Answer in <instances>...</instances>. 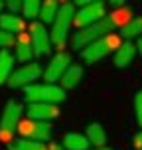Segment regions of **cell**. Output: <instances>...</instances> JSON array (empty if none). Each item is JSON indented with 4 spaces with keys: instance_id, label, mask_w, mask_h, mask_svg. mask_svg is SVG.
Wrapping results in <instances>:
<instances>
[{
    "instance_id": "ffe728a7",
    "label": "cell",
    "mask_w": 142,
    "mask_h": 150,
    "mask_svg": "<svg viewBox=\"0 0 142 150\" xmlns=\"http://www.w3.org/2000/svg\"><path fill=\"white\" fill-rule=\"evenodd\" d=\"M8 150H49V146L30 138H14L12 142H8Z\"/></svg>"
},
{
    "instance_id": "484cf974",
    "label": "cell",
    "mask_w": 142,
    "mask_h": 150,
    "mask_svg": "<svg viewBox=\"0 0 142 150\" xmlns=\"http://www.w3.org/2000/svg\"><path fill=\"white\" fill-rule=\"evenodd\" d=\"M6 6H8V12H10V14H16L18 10H22V2H16V0H10V2H8Z\"/></svg>"
},
{
    "instance_id": "52a82bcc",
    "label": "cell",
    "mask_w": 142,
    "mask_h": 150,
    "mask_svg": "<svg viewBox=\"0 0 142 150\" xmlns=\"http://www.w3.org/2000/svg\"><path fill=\"white\" fill-rule=\"evenodd\" d=\"M107 18V4L105 2H101V0H91L89 4H85L81 10H77V14H75V26L83 30V28H87V26H93V24H97L99 20H103Z\"/></svg>"
},
{
    "instance_id": "603a6c76",
    "label": "cell",
    "mask_w": 142,
    "mask_h": 150,
    "mask_svg": "<svg viewBox=\"0 0 142 150\" xmlns=\"http://www.w3.org/2000/svg\"><path fill=\"white\" fill-rule=\"evenodd\" d=\"M42 4L44 2H40V0H26V2H22L24 18H28L32 22H37L40 20V12H42Z\"/></svg>"
},
{
    "instance_id": "3957f363",
    "label": "cell",
    "mask_w": 142,
    "mask_h": 150,
    "mask_svg": "<svg viewBox=\"0 0 142 150\" xmlns=\"http://www.w3.org/2000/svg\"><path fill=\"white\" fill-rule=\"evenodd\" d=\"M120 45H122L120 44V36L112 32V34H107V36L99 38L97 42H93L91 45H87L81 52V57L87 61V63H95V61H101L111 52L117 53V50H119Z\"/></svg>"
},
{
    "instance_id": "cb8c5ba5",
    "label": "cell",
    "mask_w": 142,
    "mask_h": 150,
    "mask_svg": "<svg viewBox=\"0 0 142 150\" xmlns=\"http://www.w3.org/2000/svg\"><path fill=\"white\" fill-rule=\"evenodd\" d=\"M16 44V36L14 34H8V32L0 30V52L2 50H8V47H12Z\"/></svg>"
},
{
    "instance_id": "9c48e42d",
    "label": "cell",
    "mask_w": 142,
    "mask_h": 150,
    "mask_svg": "<svg viewBox=\"0 0 142 150\" xmlns=\"http://www.w3.org/2000/svg\"><path fill=\"white\" fill-rule=\"evenodd\" d=\"M30 38L36 55H47L52 52V32H47L45 24L32 22L30 24Z\"/></svg>"
},
{
    "instance_id": "8fae6325",
    "label": "cell",
    "mask_w": 142,
    "mask_h": 150,
    "mask_svg": "<svg viewBox=\"0 0 142 150\" xmlns=\"http://www.w3.org/2000/svg\"><path fill=\"white\" fill-rule=\"evenodd\" d=\"M26 115H28V119L47 122V120L59 117V109H57V105H52V103H28Z\"/></svg>"
},
{
    "instance_id": "44dd1931",
    "label": "cell",
    "mask_w": 142,
    "mask_h": 150,
    "mask_svg": "<svg viewBox=\"0 0 142 150\" xmlns=\"http://www.w3.org/2000/svg\"><path fill=\"white\" fill-rule=\"evenodd\" d=\"M120 36L126 38V42H132V40H138V38H142V16H138V18H132L130 22L120 30Z\"/></svg>"
},
{
    "instance_id": "5b68a950",
    "label": "cell",
    "mask_w": 142,
    "mask_h": 150,
    "mask_svg": "<svg viewBox=\"0 0 142 150\" xmlns=\"http://www.w3.org/2000/svg\"><path fill=\"white\" fill-rule=\"evenodd\" d=\"M24 112V107L22 103L18 101H8L6 107H4V112H2V119H0V140H8L12 142L14 138V132L18 130L20 127V117Z\"/></svg>"
},
{
    "instance_id": "5bb4252c",
    "label": "cell",
    "mask_w": 142,
    "mask_h": 150,
    "mask_svg": "<svg viewBox=\"0 0 142 150\" xmlns=\"http://www.w3.org/2000/svg\"><path fill=\"white\" fill-rule=\"evenodd\" d=\"M24 28H26V22H24V18H20L18 14H10V12H4V14L0 16V30L8 32V34H22Z\"/></svg>"
},
{
    "instance_id": "8992f818",
    "label": "cell",
    "mask_w": 142,
    "mask_h": 150,
    "mask_svg": "<svg viewBox=\"0 0 142 150\" xmlns=\"http://www.w3.org/2000/svg\"><path fill=\"white\" fill-rule=\"evenodd\" d=\"M37 77H44V69L40 63L36 61H32V63H26V65H20L18 69H14V73L10 75V79H8V87H12V89H18V87H30L34 85Z\"/></svg>"
},
{
    "instance_id": "ac0fdd59",
    "label": "cell",
    "mask_w": 142,
    "mask_h": 150,
    "mask_svg": "<svg viewBox=\"0 0 142 150\" xmlns=\"http://www.w3.org/2000/svg\"><path fill=\"white\" fill-rule=\"evenodd\" d=\"M83 77V69L79 67V65H71V67L63 73V77H61V89L63 91H69V89H75L77 85H79V81H81Z\"/></svg>"
},
{
    "instance_id": "7a4b0ae2",
    "label": "cell",
    "mask_w": 142,
    "mask_h": 150,
    "mask_svg": "<svg viewBox=\"0 0 142 150\" xmlns=\"http://www.w3.org/2000/svg\"><path fill=\"white\" fill-rule=\"evenodd\" d=\"M26 101L28 103H52L57 105L65 99V91L61 85H52V83H34L24 89Z\"/></svg>"
},
{
    "instance_id": "4fadbf2b",
    "label": "cell",
    "mask_w": 142,
    "mask_h": 150,
    "mask_svg": "<svg viewBox=\"0 0 142 150\" xmlns=\"http://www.w3.org/2000/svg\"><path fill=\"white\" fill-rule=\"evenodd\" d=\"M136 53H138V50H136L134 42H124V44L117 50V53H114V65L120 67V69L128 67V65L132 63V59H134Z\"/></svg>"
},
{
    "instance_id": "30bf717a",
    "label": "cell",
    "mask_w": 142,
    "mask_h": 150,
    "mask_svg": "<svg viewBox=\"0 0 142 150\" xmlns=\"http://www.w3.org/2000/svg\"><path fill=\"white\" fill-rule=\"evenodd\" d=\"M69 67H71V57H69V53L59 52L57 55H53V57H52L49 65H45V69H44V79L47 83L55 85L57 81H61L63 73H65Z\"/></svg>"
},
{
    "instance_id": "4dcf8cb0",
    "label": "cell",
    "mask_w": 142,
    "mask_h": 150,
    "mask_svg": "<svg viewBox=\"0 0 142 150\" xmlns=\"http://www.w3.org/2000/svg\"><path fill=\"white\" fill-rule=\"evenodd\" d=\"M0 16H2V2H0Z\"/></svg>"
},
{
    "instance_id": "f546056e",
    "label": "cell",
    "mask_w": 142,
    "mask_h": 150,
    "mask_svg": "<svg viewBox=\"0 0 142 150\" xmlns=\"http://www.w3.org/2000/svg\"><path fill=\"white\" fill-rule=\"evenodd\" d=\"M95 150H112V148H109V146H103V148H95Z\"/></svg>"
},
{
    "instance_id": "7c38bea8",
    "label": "cell",
    "mask_w": 142,
    "mask_h": 150,
    "mask_svg": "<svg viewBox=\"0 0 142 150\" xmlns=\"http://www.w3.org/2000/svg\"><path fill=\"white\" fill-rule=\"evenodd\" d=\"M36 55L34 52V45H32V38L30 32H22L16 36V44H14V57L20 63H32V57Z\"/></svg>"
},
{
    "instance_id": "2e32d148",
    "label": "cell",
    "mask_w": 142,
    "mask_h": 150,
    "mask_svg": "<svg viewBox=\"0 0 142 150\" xmlns=\"http://www.w3.org/2000/svg\"><path fill=\"white\" fill-rule=\"evenodd\" d=\"M85 136L89 138V142L93 144L95 148H103L105 142H107V132L99 122H91L89 127L85 128Z\"/></svg>"
},
{
    "instance_id": "4316f807",
    "label": "cell",
    "mask_w": 142,
    "mask_h": 150,
    "mask_svg": "<svg viewBox=\"0 0 142 150\" xmlns=\"http://www.w3.org/2000/svg\"><path fill=\"white\" fill-rule=\"evenodd\" d=\"M134 146L138 150H142V132H138V134L134 136Z\"/></svg>"
},
{
    "instance_id": "ba28073f",
    "label": "cell",
    "mask_w": 142,
    "mask_h": 150,
    "mask_svg": "<svg viewBox=\"0 0 142 150\" xmlns=\"http://www.w3.org/2000/svg\"><path fill=\"white\" fill-rule=\"evenodd\" d=\"M18 132L22 134V138H30V140H37V142H45L52 138V125L49 122H42V120L26 119L20 122Z\"/></svg>"
},
{
    "instance_id": "d4e9b609",
    "label": "cell",
    "mask_w": 142,
    "mask_h": 150,
    "mask_svg": "<svg viewBox=\"0 0 142 150\" xmlns=\"http://www.w3.org/2000/svg\"><path fill=\"white\" fill-rule=\"evenodd\" d=\"M134 112H136V120L142 127V91H136L134 95Z\"/></svg>"
},
{
    "instance_id": "e0dca14e",
    "label": "cell",
    "mask_w": 142,
    "mask_h": 150,
    "mask_svg": "<svg viewBox=\"0 0 142 150\" xmlns=\"http://www.w3.org/2000/svg\"><path fill=\"white\" fill-rule=\"evenodd\" d=\"M12 73H14V53L2 50L0 52V85L8 83Z\"/></svg>"
},
{
    "instance_id": "d6986e66",
    "label": "cell",
    "mask_w": 142,
    "mask_h": 150,
    "mask_svg": "<svg viewBox=\"0 0 142 150\" xmlns=\"http://www.w3.org/2000/svg\"><path fill=\"white\" fill-rule=\"evenodd\" d=\"M59 4L55 2V0H45L44 4H42V12H40V20L37 22L42 24H53L55 22V18L59 14Z\"/></svg>"
},
{
    "instance_id": "9a60e30c",
    "label": "cell",
    "mask_w": 142,
    "mask_h": 150,
    "mask_svg": "<svg viewBox=\"0 0 142 150\" xmlns=\"http://www.w3.org/2000/svg\"><path fill=\"white\" fill-rule=\"evenodd\" d=\"M61 146L67 150H89L91 142H89V138L85 134H81V132H67L63 136V144Z\"/></svg>"
},
{
    "instance_id": "f1b7e54d",
    "label": "cell",
    "mask_w": 142,
    "mask_h": 150,
    "mask_svg": "<svg viewBox=\"0 0 142 150\" xmlns=\"http://www.w3.org/2000/svg\"><path fill=\"white\" fill-rule=\"evenodd\" d=\"M49 150H63V146H61V144H49Z\"/></svg>"
},
{
    "instance_id": "7402d4cb",
    "label": "cell",
    "mask_w": 142,
    "mask_h": 150,
    "mask_svg": "<svg viewBox=\"0 0 142 150\" xmlns=\"http://www.w3.org/2000/svg\"><path fill=\"white\" fill-rule=\"evenodd\" d=\"M109 16H111V20L114 22V26L122 30V28H124V26L132 20V10H130L128 6H122V4H120V6L117 8L114 12H111Z\"/></svg>"
},
{
    "instance_id": "6da1fadb",
    "label": "cell",
    "mask_w": 142,
    "mask_h": 150,
    "mask_svg": "<svg viewBox=\"0 0 142 150\" xmlns=\"http://www.w3.org/2000/svg\"><path fill=\"white\" fill-rule=\"evenodd\" d=\"M117 30V26L114 22L111 20V16H107L103 20H99L97 24H93V26H87V28H83L79 30L77 34L73 36V45L77 50H85L87 45H91L93 42H97L99 38L107 36V34H112V32Z\"/></svg>"
},
{
    "instance_id": "277c9868",
    "label": "cell",
    "mask_w": 142,
    "mask_h": 150,
    "mask_svg": "<svg viewBox=\"0 0 142 150\" xmlns=\"http://www.w3.org/2000/svg\"><path fill=\"white\" fill-rule=\"evenodd\" d=\"M75 8L73 4H61L59 8V14L55 18V22L52 24V44L55 47H63L65 45V40H67V34H69V28L73 26L75 22Z\"/></svg>"
},
{
    "instance_id": "83f0119b",
    "label": "cell",
    "mask_w": 142,
    "mask_h": 150,
    "mask_svg": "<svg viewBox=\"0 0 142 150\" xmlns=\"http://www.w3.org/2000/svg\"><path fill=\"white\" fill-rule=\"evenodd\" d=\"M136 50H138V53H140V57H142V38L136 40Z\"/></svg>"
}]
</instances>
